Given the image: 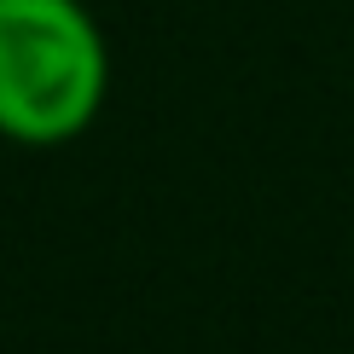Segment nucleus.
I'll list each match as a JSON object with an SVG mask.
<instances>
[{"label":"nucleus","instance_id":"nucleus-1","mask_svg":"<svg viewBox=\"0 0 354 354\" xmlns=\"http://www.w3.org/2000/svg\"><path fill=\"white\" fill-rule=\"evenodd\" d=\"M111 99V41L82 0H0V140L53 151Z\"/></svg>","mask_w":354,"mask_h":354}]
</instances>
